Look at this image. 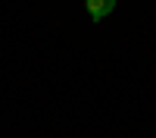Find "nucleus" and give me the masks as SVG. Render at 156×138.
I'll return each instance as SVG.
<instances>
[{"label": "nucleus", "instance_id": "1", "mask_svg": "<svg viewBox=\"0 0 156 138\" xmlns=\"http://www.w3.org/2000/svg\"><path fill=\"white\" fill-rule=\"evenodd\" d=\"M84 9H87V16L94 22H100L115 9V0H84Z\"/></svg>", "mask_w": 156, "mask_h": 138}]
</instances>
